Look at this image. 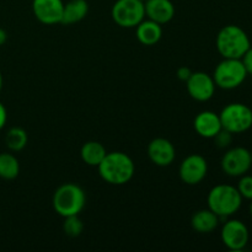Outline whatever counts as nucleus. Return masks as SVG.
Returning <instances> with one entry per match:
<instances>
[{"instance_id": "obj_1", "label": "nucleus", "mask_w": 252, "mask_h": 252, "mask_svg": "<svg viewBox=\"0 0 252 252\" xmlns=\"http://www.w3.org/2000/svg\"><path fill=\"white\" fill-rule=\"evenodd\" d=\"M101 179L110 185L122 186L133 179L135 165L132 158L122 152L107 153L97 166Z\"/></svg>"}, {"instance_id": "obj_2", "label": "nucleus", "mask_w": 252, "mask_h": 252, "mask_svg": "<svg viewBox=\"0 0 252 252\" xmlns=\"http://www.w3.org/2000/svg\"><path fill=\"white\" fill-rule=\"evenodd\" d=\"M216 46L223 58L241 59L251 47V42L240 26L226 25L217 34Z\"/></svg>"}, {"instance_id": "obj_3", "label": "nucleus", "mask_w": 252, "mask_h": 252, "mask_svg": "<svg viewBox=\"0 0 252 252\" xmlns=\"http://www.w3.org/2000/svg\"><path fill=\"white\" fill-rule=\"evenodd\" d=\"M207 203L219 218H229L241 208L243 197L238 189L231 185H217L209 191Z\"/></svg>"}, {"instance_id": "obj_4", "label": "nucleus", "mask_w": 252, "mask_h": 252, "mask_svg": "<svg viewBox=\"0 0 252 252\" xmlns=\"http://www.w3.org/2000/svg\"><path fill=\"white\" fill-rule=\"evenodd\" d=\"M52 204L61 217L79 216L86 204V194L84 189L76 184H63L56 189Z\"/></svg>"}, {"instance_id": "obj_5", "label": "nucleus", "mask_w": 252, "mask_h": 252, "mask_svg": "<svg viewBox=\"0 0 252 252\" xmlns=\"http://www.w3.org/2000/svg\"><path fill=\"white\" fill-rule=\"evenodd\" d=\"M248 78V73L241 59L224 58L216 66L213 73L214 83L223 90L239 88Z\"/></svg>"}, {"instance_id": "obj_6", "label": "nucleus", "mask_w": 252, "mask_h": 252, "mask_svg": "<svg viewBox=\"0 0 252 252\" xmlns=\"http://www.w3.org/2000/svg\"><path fill=\"white\" fill-rule=\"evenodd\" d=\"M221 127L233 134H240L252 127V110L241 102L226 105L219 113Z\"/></svg>"}, {"instance_id": "obj_7", "label": "nucleus", "mask_w": 252, "mask_h": 252, "mask_svg": "<svg viewBox=\"0 0 252 252\" xmlns=\"http://www.w3.org/2000/svg\"><path fill=\"white\" fill-rule=\"evenodd\" d=\"M112 20L123 29L137 27L145 19V6L142 0H117L111 10Z\"/></svg>"}, {"instance_id": "obj_8", "label": "nucleus", "mask_w": 252, "mask_h": 252, "mask_svg": "<svg viewBox=\"0 0 252 252\" xmlns=\"http://www.w3.org/2000/svg\"><path fill=\"white\" fill-rule=\"evenodd\" d=\"M251 166V153L244 147L231 148L221 158V169L230 177H241Z\"/></svg>"}, {"instance_id": "obj_9", "label": "nucleus", "mask_w": 252, "mask_h": 252, "mask_svg": "<svg viewBox=\"0 0 252 252\" xmlns=\"http://www.w3.org/2000/svg\"><path fill=\"white\" fill-rule=\"evenodd\" d=\"M221 241L231 251H241L246 248L250 233L245 223L239 219H229L221 228Z\"/></svg>"}, {"instance_id": "obj_10", "label": "nucleus", "mask_w": 252, "mask_h": 252, "mask_svg": "<svg viewBox=\"0 0 252 252\" xmlns=\"http://www.w3.org/2000/svg\"><path fill=\"white\" fill-rule=\"evenodd\" d=\"M208 172V162L206 158L199 154H191L182 160L179 169L180 179L189 186L198 185L203 181Z\"/></svg>"}, {"instance_id": "obj_11", "label": "nucleus", "mask_w": 252, "mask_h": 252, "mask_svg": "<svg viewBox=\"0 0 252 252\" xmlns=\"http://www.w3.org/2000/svg\"><path fill=\"white\" fill-rule=\"evenodd\" d=\"M186 88L193 100L206 102L214 96L217 85L212 75L204 71H194L186 81Z\"/></svg>"}, {"instance_id": "obj_12", "label": "nucleus", "mask_w": 252, "mask_h": 252, "mask_svg": "<svg viewBox=\"0 0 252 252\" xmlns=\"http://www.w3.org/2000/svg\"><path fill=\"white\" fill-rule=\"evenodd\" d=\"M63 10V0H32L34 17L44 25L61 24Z\"/></svg>"}, {"instance_id": "obj_13", "label": "nucleus", "mask_w": 252, "mask_h": 252, "mask_svg": "<svg viewBox=\"0 0 252 252\" xmlns=\"http://www.w3.org/2000/svg\"><path fill=\"white\" fill-rule=\"evenodd\" d=\"M148 157L157 166L166 167L174 162L176 149L169 139L155 138L148 145Z\"/></svg>"}, {"instance_id": "obj_14", "label": "nucleus", "mask_w": 252, "mask_h": 252, "mask_svg": "<svg viewBox=\"0 0 252 252\" xmlns=\"http://www.w3.org/2000/svg\"><path fill=\"white\" fill-rule=\"evenodd\" d=\"M193 128L197 134L206 139H213L221 129L220 117L213 111H202L194 117Z\"/></svg>"}, {"instance_id": "obj_15", "label": "nucleus", "mask_w": 252, "mask_h": 252, "mask_svg": "<svg viewBox=\"0 0 252 252\" xmlns=\"http://www.w3.org/2000/svg\"><path fill=\"white\" fill-rule=\"evenodd\" d=\"M144 6L145 16L161 26L171 21L175 16V6L171 0H147Z\"/></svg>"}, {"instance_id": "obj_16", "label": "nucleus", "mask_w": 252, "mask_h": 252, "mask_svg": "<svg viewBox=\"0 0 252 252\" xmlns=\"http://www.w3.org/2000/svg\"><path fill=\"white\" fill-rule=\"evenodd\" d=\"M135 36L144 46H154L161 39L162 27L153 20L144 19L135 27Z\"/></svg>"}, {"instance_id": "obj_17", "label": "nucleus", "mask_w": 252, "mask_h": 252, "mask_svg": "<svg viewBox=\"0 0 252 252\" xmlns=\"http://www.w3.org/2000/svg\"><path fill=\"white\" fill-rule=\"evenodd\" d=\"M219 220L220 218L209 208L201 209L192 216L191 225L197 233L208 234L216 230L217 226L219 225Z\"/></svg>"}, {"instance_id": "obj_18", "label": "nucleus", "mask_w": 252, "mask_h": 252, "mask_svg": "<svg viewBox=\"0 0 252 252\" xmlns=\"http://www.w3.org/2000/svg\"><path fill=\"white\" fill-rule=\"evenodd\" d=\"M89 12V4L86 0H69L64 4L63 17L61 24L73 25L81 21Z\"/></svg>"}, {"instance_id": "obj_19", "label": "nucleus", "mask_w": 252, "mask_h": 252, "mask_svg": "<svg viewBox=\"0 0 252 252\" xmlns=\"http://www.w3.org/2000/svg\"><path fill=\"white\" fill-rule=\"evenodd\" d=\"M107 152H106V148L101 144L100 142H96V140H90V142H86L85 144L81 147L80 150V157L83 159V161L85 162L89 166H96L101 164V161L103 160V158L106 157Z\"/></svg>"}, {"instance_id": "obj_20", "label": "nucleus", "mask_w": 252, "mask_h": 252, "mask_svg": "<svg viewBox=\"0 0 252 252\" xmlns=\"http://www.w3.org/2000/svg\"><path fill=\"white\" fill-rule=\"evenodd\" d=\"M20 174V162L14 154H0V177L4 180H14Z\"/></svg>"}, {"instance_id": "obj_21", "label": "nucleus", "mask_w": 252, "mask_h": 252, "mask_svg": "<svg viewBox=\"0 0 252 252\" xmlns=\"http://www.w3.org/2000/svg\"><path fill=\"white\" fill-rule=\"evenodd\" d=\"M27 142H29V135L22 128L12 127L7 130L5 143L11 152H21L27 145Z\"/></svg>"}, {"instance_id": "obj_22", "label": "nucleus", "mask_w": 252, "mask_h": 252, "mask_svg": "<svg viewBox=\"0 0 252 252\" xmlns=\"http://www.w3.org/2000/svg\"><path fill=\"white\" fill-rule=\"evenodd\" d=\"M65 220L63 223V230L70 238H76L80 235L84 230L83 220L79 218V216L65 217Z\"/></svg>"}, {"instance_id": "obj_23", "label": "nucleus", "mask_w": 252, "mask_h": 252, "mask_svg": "<svg viewBox=\"0 0 252 252\" xmlns=\"http://www.w3.org/2000/svg\"><path fill=\"white\" fill-rule=\"evenodd\" d=\"M238 191L240 192L241 197L245 199H252V176L250 175H243L239 181L238 185Z\"/></svg>"}, {"instance_id": "obj_24", "label": "nucleus", "mask_w": 252, "mask_h": 252, "mask_svg": "<svg viewBox=\"0 0 252 252\" xmlns=\"http://www.w3.org/2000/svg\"><path fill=\"white\" fill-rule=\"evenodd\" d=\"M213 139L216 142L217 147L224 149V148H228L231 144V142H233V133L228 132L226 129H221Z\"/></svg>"}, {"instance_id": "obj_25", "label": "nucleus", "mask_w": 252, "mask_h": 252, "mask_svg": "<svg viewBox=\"0 0 252 252\" xmlns=\"http://www.w3.org/2000/svg\"><path fill=\"white\" fill-rule=\"evenodd\" d=\"M241 62H243L244 66H245L248 75H252V47H250L246 51V53L241 57Z\"/></svg>"}, {"instance_id": "obj_26", "label": "nucleus", "mask_w": 252, "mask_h": 252, "mask_svg": "<svg viewBox=\"0 0 252 252\" xmlns=\"http://www.w3.org/2000/svg\"><path fill=\"white\" fill-rule=\"evenodd\" d=\"M192 73H193V71H192L189 66H181V68L177 69V78L181 81H185V83H186Z\"/></svg>"}, {"instance_id": "obj_27", "label": "nucleus", "mask_w": 252, "mask_h": 252, "mask_svg": "<svg viewBox=\"0 0 252 252\" xmlns=\"http://www.w3.org/2000/svg\"><path fill=\"white\" fill-rule=\"evenodd\" d=\"M6 121H7L6 108H5V106L0 102V130L5 127V125H6Z\"/></svg>"}, {"instance_id": "obj_28", "label": "nucleus", "mask_w": 252, "mask_h": 252, "mask_svg": "<svg viewBox=\"0 0 252 252\" xmlns=\"http://www.w3.org/2000/svg\"><path fill=\"white\" fill-rule=\"evenodd\" d=\"M6 39H7L6 31L2 29H0V46H2V44L5 43V42H6Z\"/></svg>"}, {"instance_id": "obj_29", "label": "nucleus", "mask_w": 252, "mask_h": 252, "mask_svg": "<svg viewBox=\"0 0 252 252\" xmlns=\"http://www.w3.org/2000/svg\"><path fill=\"white\" fill-rule=\"evenodd\" d=\"M2 83H4V80H2V74H1V71H0V93H1Z\"/></svg>"}, {"instance_id": "obj_30", "label": "nucleus", "mask_w": 252, "mask_h": 252, "mask_svg": "<svg viewBox=\"0 0 252 252\" xmlns=\"http://www.w3.org/2000/svg\"><path fill=\"white\" fill-rule=\"evenodd\" d=\"M250 213H251V217H252V199H251V203H250Z\"/></svg>"}, {"instance_id": "obj_31", "label": "nucleus", "mask_w": 252, "mask_h": 252, "mask_svg": "<svg viewBox=\"0 0 252 252\" xmlns=\"http://www.w3.org/2000/svg\"><path fill=\"white\" fill-rule=\"evenodd\" d=\"M142 1H143V2H145V1H147V0H142Z\"/></svg>"}, {"instance_id": "obj_32", "label": "nucleus", "mask_w": 252, "mask_h": 252, "mask_svg": "<svg viewBox=\"0 0 252 252\" xmlns=\"http://www.w3.org/2000/svg\"><path fill=\"white\" fill-rule=\"evenodd\" d=\"M251 159H252V153H251Z\"/></svg>"}]
</instances>
